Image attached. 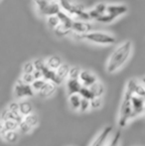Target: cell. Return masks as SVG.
<instances>
[{
    "label": "cell",
    "mask_w": 145,
    "mask_h": 146,
    "mask_svg": "<svg viewBox=\"0 0 145 146\" xmlns=\"http://www.w3.org/2000/svg\"><path fill=\"white\" fill-rule=\"evenodd\" d=\"M132 51V42L131 41H125L120 44L115 50L110 55L109 61L107 64V71L109 74H113L117 72L124 64L127 62L131 55Z\"/></svg>",
    "instance_id": "cell-1"
},
{
    "label": "cell",
    "mask_w": 145,
    "mask_h": 146,
    "mask_svg": "<svg viewBox=\"0 0 145 146\" xmlns=\"http://www.w3.org/2000/svg\"><path fill=\"white\" fill-rule=\"evenodd\" d=\"M138 82L134 79H131L127 82L125 92L123 94L121 104L119 108V116H118V125L119 127H125L130 120L132 119V108H131V98L134 94V88Z\"/></svg>",
    "instance_id": "cell-2"
},
{
    "label": "cell",
    "mask_w": 145,
    "mask_h": 146,
    "mask_svg": "<svg viewBox=\"0 0 145 146\" xmlns=\"http://www.w3.org/2000/svg\"><path fill=\"white\" fill-rule=\"evenodd\" d=\"M60 5L61 10L65 11L71 17H77L83 21H89V17L87 10L79 3H75L73 0H55Z\"/></svg>",
    "instance_id": "cell-3"
},
{
    "label": "cell",
    "mask_w": 145,
    "mask_h": 146,
    "mask_svg": "<svg viewBox=\"0 0 145 146\" xmlns=\"http://www.w3.org/2000/svg\"><path fill=\"white\" fill-rule=\"evenodd\" d=\"M79 37L87 42L99 45H112L116 41L115 38L109 33L97 32V31H91L85 35H81Z\"/></svg>",
    "instance_id": "cell-4"
},
{
    "label": "cell",
    "mask_w": 145,
    "mask_h": 146,
    "mask_svg": "<svg viewBox=\"0 0 145 146\" xmlns=\"http://www.w3.org/2000/svg\"><path fill=\"white\" fill-rule=\"evenodd\" d=\"M37 9L41 14L46 16L57 15L61 7L55 0H34Z\"/></svg>",
    "instance_id": "cell-5"
},
{
    "label": "cell",
    "mask_w": 145,
    "mask_h": 146,
    "mask_svg": "<svg viewBox=\"0 0 145 146\" xmlns=\"http://www.w3.org/2000/svg\"><path fill=\"white\" fill-rule=\"evenodd\" d=\"M34 90H32L31 85H26L21 80H18L16 85L14 86V96L16 98L23 100L25 98H30L34 96Z\"/></svg>",
    "instance_id": "cell-6"
},
{
    "label": "cell",
    "mask_w": 145,
    "mask_h": 146,
    "mask_svg": "<svg viewBox=\"0 0 145 146\" xmlns=\"http://www.w3.org/2000/svg\"><path fill=\"white\" fill-rule=\"evenodd\" d=\"M111 132H112V127L105 126V128L97 135L95 140L93 141V143L89 146H107Z\"/></svg>",
    "instance_id": "cell-7"
},
{
    "label": "cell",
    "mask_w": 145,
    "mask_h": 146,
    "mask_svg": "<svg viewBox=\"0 0 145 146\" xmlns=\"http://www.w3.org/2000/svg\"><path fill=\"white\" fill-rule=\"evenodd\" d=\"M131 108H132V118L141 115L144 112V98L133 94L131 98Z\"/></svg>",
    "instance_id": "cell-8"
},
{
    "label": "cell",
    "mask_w": 145,
    "mask_h": 146,
    "mask_svg": "<svg viewBox=\"0 0 145 146\" xmlns=\"http://www.w3.org/2000/svg\"><path fill=\"white\" fill-rule=\"evenodd\" d=\"M71 29L75 33H77L79 36H81V35H85L87 33L91 32V30H93V25L87 21L73 20Z\"/></svg>",
    "instance_id": "cell-9"
},
{
    "label": "cell",
    "mask_w": 145,
    "mask_h": 146,
    "mask_svg": "<svg viewBox=\"0 0 145 146\" xmlns=\"http://www.w3.org/2000/svg\"><path fill=\"white\" fill-rule=\"evenodd\" d=\"M79 81L83 87L89 88L95 83H97L99 80H97V76L91 73V72L87 71V70H81V73H79Z\"/></svg>",
    "instance_id": "cell-10"
},
{
    "label": "cell",
    "mask_w": 145,
    "mask_h": 146,
    "mask_svg": "<svg viewBox=\"0 0 145 146\" xmlns=\"http://www.w3.org/2000/svg\"><path fill=\"white\" fill-rule=\"evenodd\" d=\"M127 10V6L124 5V4H109V5H107L105 13L109 14L113 18H117L125 14Z\"/></svg>",
    "instance_id": "cell-11"
},
{
    "label": "cell",
    "mask_w": 145,
    "mask_h": 146,
    "mask_svg": "<svg viewBox=\"0 0 145 146\" xmlns=\"http://www.w3.org/2000/svg\"><path fill=\"white\" fill-rule=\"evenodd\" d=\"M105 9H107V4L99 3V4H97L93 9L87 10L89 20H97L99 16L105 13Z\"/></svg>",
    "instance_id": "cell-12"
},
{
    "label": "cell",
    "mask_w": 145,
    "mask_h": 146,
    "mask_svg": "<svg viewBox=\"0 0 145 146\" xmlns=\"http://www.w3.org/2000/svg\"><path fill=\"white\" fill-rule=\"evenodd\" d=\"M56 90H57V86L54 83H52V82H46L44 87L42 88V90L38 94L41 98H50L51 96H53L55 94Z\"/></svg>",
    "instance_id": "cell-13"
},
{
    "label": "cell",
    "mask_w": 145,
    "mask_h": 146,
    "mask_svg": "<svg viewBox=\"0 0 145 146\" xmlns=\"http://www.w3.org/2000/svg\"><path fill=\"white\" fill-rule=\"evenodd\" d=\"M1 121H6V120H13L19 124L22 120H23V116L20 115L19 112H11L6 108L1 112Z\"/></svg>",
    "instance_id": "cell-14"
},
{
    "label": "cell",
    "mask_w": 145,
    "mask_h": 146,
    "mask_svg": "<svg viewBox=\"0 0 145 146\" xmlns=\"http://www.w3.org/2000/svg\"><path fill=\"white\" fill-rule=\"evenodd\" d=\"M19 104V113L21 116H26L30 113H33V106L29 100H21L18 102Z\"/></svg>",
    "instance_id": "cell-15"
},
{
    "label": "cell",
    "mask_w": 145,
    "mask_h": 146,
    "mask_svg": "<svg viewBox=\"0 0 145 146\" xmlns=\"http://www.w3.org/2000/svg\"><path fill=\"white\" fill-rule=\"evenodd\" d=\"M62 64H63L62 59L59 56H51L50 58L47 59V61H45L46 67L48 69L52 70V71H56Z\"/></svg>",
    "instance_id": "cell-16"
},
{
    "label": "cell",
    "mask_w": 145,
    "mask_h": 146,
    "mask_svg": "<svg viewBox=\"0 0 145 146\" xmlns=\"http://www.w3.org/2000/svg\"><path fill=\"white\" fill-rule=\"evenodd\" d=\"M81 88V85L79 80L68 79V81H67V90H68V92L70 94V96L71 94H79Z\"/></svg>",
    "instance_id": "cell-17"
},
{
    "label": "cell",
    "mask_w": 145,
    "mask_h": 146,
    "mask_svg": "<svg viewBox=\"0 0 145 146\" xmlns=\"http://www.w3.org/2000/svg\"><path fill=\"white\" fill-rule=\"evenodd\" d=\"M69 69H70V66L67 65V64H62L58 69L56 70V76L58 78V80L60 81V83L62 84L65 81L67 77H68Z\"/></svg>",
    "instance_id": "cell-18"
},
{
    "label": "cell",
    "mask_w": 145,
    "mask_h": 146,
    "mask_svg": "<svg viewBox=\"0 0 145 146\" xmlns=\"http://www.w3.org/2000/svg\"><path fill=\"white\" fill-rule=\"evenodd\" d=\"M57 17H58L59 21H60L61 24H64V25L68 26V27H72V24L73 22V18L71 17L69 14H67L65 11L63 10H60V11L57 13Z\"/></svg>",
    "instance_id": "cell-19"
},
{
    "label": "cell",
    "mask_w": 145,
    "mask_h": 146,
    "mask_svg": "<svg viewBox=\"0 0 145 146\" xmlns=\"http://www.w3.org/2000/svg\"><path fill=\"white\" fill-rule=\"evenodd\" d=\"M89 88L91 90V92H93L95 98H101V96L105 94V87H103V85L99 81H97V83H95Z\"/></svg>",
    "instance_id": "cell-20"
},
{
    "label": "cell",
    "mask_w": 145,
    "mask_h": 146,
    "mask_svg": "<svg viewBox=\"0 0 145 146\" xmlns=\"http://www.w3.org/2000/svg\"><path fill=\"white\" fill-rule=\"evenodd\" d=\"M23 121L28 125V126H30L32 129H33L34 127H36L37 125H38L39 118H38V116H37V114L30 113V114H28V115L23 117Z\"/></svg>",
    "instance_id": "cell-21"
},
{
    "label": "cell",
    "mask_w": 145,
    "mask_h": 146,
    "mask_svg": "<svg viewBox=\"0 0 145 146\" xmlns=\"http://www.w3.org/2000/svg\"><path fill=\"white\" fill-rule=\"evenodd\" d=\"M54 32L56 34V36L58 37H65L67 35H69L71 32H72V29L68 26L64 25V24H59L56 28L54 29Z\"/></svg>",
    "instance_id": "cell-22"
},
{
    "label": "cell",
    "mask_w": 145,
    "mask_h": 146,
    "mask_svg": "<svg viewBox=\"0 0 145 146\" xmlns=\"http://www.w3.org/2000/svg\"><path fill=\"white\" fill-rule=\"evenodd\" d=\"M81 100V98L79 96V94H71L70 98H69V104H70V106L72 108L73 110H79Z\"/></svg>",
    "instance_id": "cell-23"
},
{
    "label": "cell",
    "mask_w": 145,
    "mask_h": 146,
    "mask_svg": "<svg viewBox=\"0 0 145 146\" xmlns=\"http://www.w3.org/2000/svg\"><path fill=\"white\" fill-rule=\"evenodd\" d=\"M19 135L17 131H6L3 135V139L8 143H15L17 142Z\"/></svg>",
    "instance_id": "cell-24"
},
{
    "label": "cell",
    "mask_w": 145,
    "mask_h": 146,
    "mask_svg": "<svg viewBox=\"0 0 145 146\" xmlns=\"http://www.w3.org/2000/svg\"><path fill=\"white\" fill-rule=\"evenodd\" d=\"M79 96H81V98H85V100H91L95 96H93V92H91L89 88H85V87H83L81 86V90L79 92Z\"/></svg>",
    "instance_id": "cell-25"
},
{
    "label": "cell",
    "mask_w": 145,
    "mask_h": 146,
    "mask_svg": "<svg viewBox=\"0 0 145 146\" xmlns=\"http://www.w3.org/2000/svg\"><path fill=\"white\" fill-rule=\"evenodd\" d=\"M120 139H121V133L120 131H116L114 135L111 137V139L109 140L107 146H119L120 145Z\"/></svg>",
    "instance_id": "cell-26"
},
{
    "label": "cell",
    "mask_w": 145,
    "mask_h": 146,
    "mask_svg": "<svg viewBox=\"0 0 145 146\" xmlns=\"http://www.w3.org/2000/svg\"><path fill=\"white\" fill-rule=\"evenodd\" d=\"M4 125V128L6 131H17L18 129V123L16 121L13 120H6V121H2Z\"/></svg>",
    "instance_id": "cell-27"
},
{
    "label": "cell",
    "mask_w": 145,
    "mask_h": 146,
    "mask_svg": "<svg viewBox=\"0 0 145 146\" xmlns=\"http://www.w3.org/2000/svg\"><path fill=\"white\" fill-rule=\"evenodd\" d=\"M81 70L79 67H72L69 69V73H68V79H72V80H79V73H81Z\"/></svg>",
    "instance_id": "cell-28"
},
{
    "label": "cell",
    "mask_w": 145,
    "mask_h": 146,
    "mask_svg": "<svg viewBox=\"0 0 145 146\" xmlns=\"http://www.w3.org/2000/svg\"><path fill=\"white\" fill-rule=\"evenodd\" d=\"M46 82L47 81H45L44 79L35 80V81L31 84V88H32V90H34V92H40V90H42V88L44 87V85L46 84Z\"/></svg>",
    "instance_id": "cell-29"
},
{
    "label": "cell",
    "mask_w": 145,
    "mask_h": 146,
    "mask_svg": "<svg viewBox=\"0 0 145 146\" xmlns=\"http://www.w3.org/2000/svg\"><path fill=\"white\" fill-rule=\"evenodd\" d=\"M47 24H48L49 28L54 30L55 28L60 24V21H59L57 15H51V16H48V18H47Z\"/></svg>",
    "instance_id": "cell-30"
},
{
    "label": "cell",
    "mask_w": 145,
    "mask_h": 146,
    "mask_svg": "<svg viewBox=\"0 0 145 146\" xmlns=\"http://www.w3.org/2000/svg\"><path fill=\"white\" fill-rule=\"evenodd\" d=\"M101 106H103L101 98H93L91 100H89V108L91 110H99Z\"/></svg>",
    "instance_id": "cell-31"
},
{
    "label": "cell",
    "mask_w": 145,
    "mask_h": 146,
    "mask_svg": "<svg viewBox=\"0 0 145 146\" xmlns=\"http://www.w3.org/2000/svg\"><path fill=\"white\" fill-rule=\"evenodd\" d=\"M115 19V18H113L112 16H110L109 14H107V13H105V14H103V15H101L99 18H97L95 21H97V22H99V23H105V24H107V23H111L113 20Z\"/></svg>",
    "instance_id": "cell-32"
},
{
    "label": "cell",
    "mask_w": 145,
    "mask_h": 146,
    "mask_svg": "<svg viewBox=\"0 0 145 146\" xmlns=\"http://www.w3.org/2000/svg\"><path fill=\"white\" fill-rule=\"evenodd\" d=\"M18 130H19L22 134H27V133H29L30 131L32 130V128L30 126H28V125L22 120L21 122L19 123V125H18Z\"/></svg>",
    "instance_id": "cell-33"
},
{
    "label": "cell",
    "mask_w": 145,
    "mask_h": 146,
    "mask_svg": "<svg viewBox=\"0 0 145 146\" xmlns=\"http://www.w3.org/2000/svg\"><path fill=\"white\" fill-rule=\"evenodd\" d=\"M134 94L138 96H141V98H144V94H145V90H144V86L143 84H138L136 85L135 88H134Z\"/></svg>",
    "instance_id": "cell-34"
},
{
    "label": "cell",
    "mask_w": 145,
    "mask_h": 146,
    "mask_svg": "<svg viewBox=\"0 0 145 146\" xmlns=\"http://www.w3.org/2000/svg\"><path fill=\"white\" fill-rule=\"evenodd\" d=\"M34 71H35V68H34L33 62H27L26 64H24L23 74H33Z\"/></svg>",
    "instance_id": "cell-35"
},
{
    "label": "cell",
    "mask_w": 145,
    "mask_h": 146,
    "mask_svg": "<svg viewBox=\"0 0 145 146\" xmlns=\"http://www.w3.org/2000/svg\"><path fill=\"white\" fill-rule=\"evenodd\" d=\"M20 80H21L24 84H26V85H31V84L35 81L32 74H23Z\"/></svg>",
    "instance_id": "cell-36"
},
{
    "label": "cell",
    "mask_w": 145,
    "mask_h": 146,
    "mask_svg": "<svg viewBox=\"0 0 145 146\" xmlns=\"http://www.w3.org/2000/svg\"><path fill=\"white\" fill-rule=\"evenodd\" d=\"M89 110V100H85V98H81V104H79V111L81 112H85Z\"/></svg>",
    "instance_id": "cell-37"
},
{
    "label": "cell",
    "mask_w": 145,
    "mask_h": 146,
    "mask_svg": "<svg viewBox=\"0 0 145 146\" xmlns=\"http://www.w3.org/2000/svg\"><path fill=\"white\" fill-rule=\"evenodd\" d=\"M33 65H34V68H35V70L37 71H42V69L45 67V62L42 61V60L40 59H37L35 61L33 62Z\"/></svg>",
    "instance_id": "cell-38"
},
{
    "label": "cell",
    "mask_w": 145,
    "mask_h": 146,
    "mask_svg": "<svg viewBox=\"0 0 145 146\" xmlns=\"http://www.w3.org/2000/svg\"><path fill=\"white\" fill-rule=\"evenodd\" d=\"M7 110L11 112H19V104H18L17 102H10V104H8Z\"/></svg>",
    "instance_id": "cell-39"
},
{
    "label": "cell",
    "mask_w": 145,
    "mask_h": 146,
    "mask_svg": "<svg viewBox=\"0 0 145 146\" xmlns=\"http://www.w3.org/2000/svg\"><path fill=\"white\" fill-rule=\"evenodd\" d=\"M33 78L34 80H39V79H43L42 78V73H41L40 71H37V70H35V71L33 72Z\"/></svg>",
    "instance_id": "cell-40"
},
{
    "label": "cell",
    "mask_w": 145,
    "mask_h": 146,
    "mask_svg": "<svg viewBox=\"0 0 145 146\" xmlns=\"http://www.w3.org/2000/svg\"><path fill=\"white\" fill-rule=\"evenodd\" d=\"M5 132H6V130H5V128H4L3 122L0 120V137H3V135Z\"/></svg>",
    "instance_id": "cell-41"
}]
</instances>
